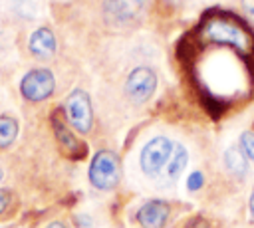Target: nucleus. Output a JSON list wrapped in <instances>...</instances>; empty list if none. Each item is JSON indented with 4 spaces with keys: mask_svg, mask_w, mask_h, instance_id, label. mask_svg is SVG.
I'll return each mask as SVG.
<instances>
[{
    "mask_svg": "<svg viewBox=\"0 0 254 228\" xmlns=\"http://www.w3.org/2000/svg\"><path fill=\"white\" fill-rule=\"evenodd\" d=\"M196 36L202 44L228 46L242 54L254 56V34L240 18L228 12H214L204 16L196 28Z\"/></svg>",
    "mask_w": 254,
    "mask_h": 228,
    "instance_id": "1",
    "label": "nucleus"
},
{
    "mask_svg": "<svg viewBox=\"0 0 254 228\" xmlns=\"http://www.w3.org/2000/svg\"><path fill=\"white\" fill-rule=\"evenodd\" d=\"M89 182L99 190H111L119 182V159L115 153H95L89 165Z\"/></svg>",
    "mask_w": 254,
    "mask_h": 228,
    "instance_id": "2",
    "label": "nucleus"
},
{
    "mask_svg": "<svg viewBox=\"0 0 254 228\" xmlns=\"http://www.w3.org/2000/svg\"><path fill=\"white\" fill-rule=\"evenodd\" d=\"M173 147L175 143L167 137H155L151 139L143 151H141V157H139V165H141V171L147 174V176H157L169 163L171 155H173Z\"/></svg>",
    "mask_w": 254,
    "mask_h": 228,
    "instance_id": "3",
    "label": "nucleus"
},
{
    "mask_svg": "<svg viewBox=\"0 0 254 228\" xmlns=\"http://www.w3.org/2000/svg\"><path fill=\"white\" fill-rule=\"evenodd\" d=\"M56 87V79L54 73L46 67H36L30 69L22 81H20V93L28 99V101H44L54 93Z\"/></svg>",
    "mask_w": 254,
    "mask_h": 228,
    "instance_id": "4",
    "label": "nucleus"
},
{
    "mask_svg": "<svg viewBox=\"0 0 254 228\" xmlns=\"http://www.w3.org/2000/svg\"><path fill=\"white\" fill-rule=\"evenodd\" d=\"M65 117L71 123V127L79 133H87L93 125V111L89 95L83 89H75L65 99Z\"/></svg>",
    "mask_w": 254,
    "mask_h": 228,
    "instance_id": "5",
    "label": "nucleus"
},
{
    "mask_svg": "<svg viewBox=\"0 0 254 228\" xmlns=\"http://www.w3.org/2000/svg\"><path fill=\"white\" fill-rule=\"evenodd\" d=\"M145 2L147 0H105L103 2L105 20L117 28L129 26L133 20L139 18V14L145 8Z\"/></svg>",
    "mask_w": 254,
    "mask_h": 228,
    "instance_id": "6",
    "label": "nucleus"
},
{
    "mask_svg": "<svg viewBox=\"0 0 254 228\" xmlns=\"http://www.w3.org/2000/svg\"><path fill=\"white\" fill-rule=\"evenodd\" d=\"M155 87H157V75L149 67H135L125 81V91L129 99L135 103L147 101L153 95Z\"/></svg>",
    "mask_w": 254,
    "mask_h": 228,
    "instance_id": "7",
    "label": "nucleus"
},
{
    "mask_svg": "<svg viewBox=\"0 0 254 228\" xmlns=\"http://www.w3.org/2000/svg\"><path fill=\"white\" fill-rule=\"evenodd\" d=\"M169 212L171 208L165 200H149L139 208L137 220L143 228H165Z\"/></svg>",
    "mask_w": 254,
    "mask_h": 228,
    "instance_id": "8",
    "label": "nucleus"
},
{
    "mask_svg": "<svg viewBox=\"0 0 254 228\" xmlns=\"http://www.w3.org/2000/svg\"><path fill=\"white\" fill-rule=\"evenodd\" d=\"M52 123H54V133H56V139L60 141V145H62V149L69 155V157H75V159H79V157H83L85 155V145H81L73 135H71V131L67 129V125H65V121L56 113L54 117H52Z\"/></svg>",
    "mask_w": 254,
    "mask_h": 228,
    "instance_id": "9",
    "label": "nucleus"
},
{
    "mask_svg": "<svg viewBox=\"0 0 254 228\" xmlns=\"http://www.w3.org/2000/svg\"><path fill=\"white\" fill-rule=\"evenodd\" d=\"M30 52L36 57H52L56 52V36L50 28H38L30 36Z\"/></svg>",
    "mask_w": 254,
    "mask_h": 228,
    "instance_id": "10",
    "label": "nucleus"
},
{
    "mask_svg": "<svg viewBox=\"0 0 254 228\" xmlns=\"http://www.w3.org/2000/svg\"><path fill=\"white\" fill-rule=\"evenodd\" d=\"M187 161H189L187 149H185L183 145L175 143L173 155H171V159H169V163H167V178H169V180H177L179 174L183 172V169L187 167Z\"/></svg>",
    "mask_w": 254,
    "mask_h": 228,
    "instance_id": "11",
    "label": "nucleus"
},
{
    "mask_svg": "<svg viewBox=\"0 0 254 228\" xmlns=\"http://www.w3.org/2000/svg\"><path fill=\"white\" fill-rule=\"evenodd\" d=\"M224 165H226V169L234 174V176H244L246 174V171H248V163H246V157H244V153L238 149V147H230V149H226V153H224Z\"/></svg>",
    "mask_w": 254,
    "mask_h": 228,
    "instance_id": "12",
    "label": "nucleus"
},
{
    "mask_svg": "<svg viewBox=\"0 0 254 228\" xmlns=\"http://www.w3.org/2000/svg\"><path fill=\"white\" fill-rule=\"evenodd\" d=\"M18 137V121L12 115H0V149H8Z\"/></svg>",
    "mask_w": 254,
    "mask_h": 228,
    "instance_id": "13",
    "label": "nucleus"
},
{
    "mask_svg": "<svg viewBox=\"0 0 254 228\" xmlns=\"http://www.w3.org/2000/svg\"><path fill=\"white\" fill-rule=\"evenodd\" d=\"M240 147H242V153L254 163V133L252 131H244L240 135Z\"/></svg>",
    "mask_w": 254,
    "mask_h": 228,
    "instance_id": "14",
    "label": "nucleus"
},
{
    "mask_svg": "<svg viewBox=\"0 0 254 228\" xmlns=\"http://www.w3.org/2000/svg\"><path fill=\"white\" fill-rule=\"evenodd\" d=\"M202 182H204L202 172L194 171V172H190V176H189V180H187V186H189V190H198V188L202 186Z\"/></svg>",
    "mask_w": 254,
    "mask_h": 228,
    "instance_id": "15",
    "label": "nucleus"
},
{
    "mask_svg": "<svg viewBox=\"0 0 254 228\" xmlns=\"http://www.w3.org/2000/svg\"><path fill=\"white\" fill-rule=\"evenodd\" d=\"M10 200H12V194H10V190H6V188H0V214H4V212L8 210V206H10Z\"/></svg>",
    "mask_w": 254,
    "mask_h": 228,
    "instance_id": "16",
    "label": "nucleus"
},
{
    "mask_svg": "<svg viewBox=\"0 0 254 228\" xmlns=\"http://www.w3.org/2000/svg\"><path fill=\"white\" fill-rule=\"evenodd\" d=\"M242 8L248 14H254V0H242Z\"/></svg>",
    "mask_w": 254,
    "mask_h": 228,
    "instance_id": "17",
    "label": "nucleus"
},
{
    "mask_svg": "<svg viewBox=\"0 0 254 228\" xmlns=\"http://www.w3.org/2000/svg\"><path fill=\"white\" fill-rule=\"evenodd\" d=\"M187 228H208V224H206L204 220H192Z\"/></svg>",
    "mask_w": 254,
    "mask_h": 228,
    "instance_id": "18",
    "label": "nucleus"
},
{
    "mask_svg": "<svg viewBox=\"0 0 254 228\" xmlns=\"http://www.w3.org/2000/svg\"><path fill=\"white\" fill-rule=\"evenodd\" d=\"M46 228H67L64 222H60V220H54V222H50Z\"/></svg>",
    "mask_w": 254,
    "mask_h": 228,
    "instance_id": "19",
    "label": "nucleus"
},
{
    "mask_svg": "<svg viewBox=\"0 0 254 228\" xmlns=\"http://www.w3.org/2000/svg\"><path fill=\"white\" fill-rule=\"evenodd\" d=\"M250 214H252V218H254V190H252V194H250Z\"/></svg>",
    "mask_w": 254,
    "mask_h": 228,
    "instance_id": "20",
    "label": "nucleus"
},
{
    "mask_svg": "<svg viewBox=\"0 0 254 228\" xmlns=\"http://www.w3.org/2000/svg\"><path fill=\"white\" fill-rule=\"evenodd\" d=\"M2 176H4V172H2V169H0V180H2Z\"/></svg>",
    "mask_w": 254,
    "mask_h": 228,
    "instance_id": "21",
    "label": "nucleus"
}]
</instances>
